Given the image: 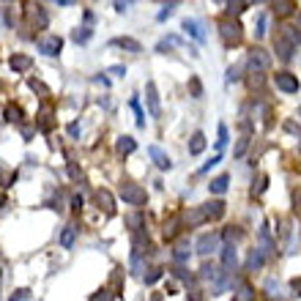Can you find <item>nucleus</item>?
Here are the masks:
<instances>
[{"mask_svg":"<svg viewBox=\"0 0 301 301\" xmlns=\"http://www.w3.org/2000/svg\"><path fill=\"white\" fill-rule=\"evenodd\" d=\"M74 238H77V228H74V224H66L63 233H60V246H63V250H72Z\"/></svg>","mask_w":301,"mask_h":301,"instance_id":"nucleus-12","label":"nucleus"},{"mask_svg":"<svg viewBox=\"0 0 301 301\" xmlns=\"http://www.w3.org/2000/svg\"><path fill=\"white\" fill-rule=\"evenodd\" d=\"M30 66H33V60L28 55H14L11 58V68H14V72H28Z\"/></svg>","mask_w":301,"mask_h":301,"instance_id":"nucleus-16","label":"nucleus"},{"mask_svg":"<svg viewBox=\"0 0 301 301\" xmlns=\"http://www.w3.org/2000/svg\"><path fill=\"white\" fill-rule=\"evenodd\" d=\"M252 298H254V290L250 285H241V290L233 296V301H252Z\"/></svg>","mask_w":301,"mask_h":301,"instance_id":"nucleus-22","label":"nucleus"},{"mask_svg":"<svg viewBox=\"0 0 301 301\" xmlns=\"http://www.w3.org/2000/svg\"><path fill=\"white\" fill-rule=\"evenodd\" d=\"M90 301H110V293H107V290H102V296H94Z\"/></svg>","mask_w":301,"mask_h":301,"instance_id":"nucleus-41","label":"nucleus"},{"mask_svg":"<svg viewBox=\"0 0 301 301\" xmlns=\"http://www.w3.org/2000/svg\"><path fill=\"white\" fill-rule=\"evenodd\" d=\"M88 38H90V28H80V30H74V42L85 44Z\"/></svg>","mask_w":301,"mask_h":301,"instance_id":"nucleus-25","label":"nucleus"},{"mask_svg":"<svg viewBox=\"0 0 301 301\" xmlns=\"http://www.w3.org/2000/svg\"><path fill=\"white\" fill-rule=\"evenodd\" d=\"M134 148H137V142L132 140V137H120V140H118V150H120V154H132Z\"/></svg>","mask_w":301,"mask_h":301,"instance_id":"nucleus-21","label":"nucleus"},{"mask_svg":"<svg viewBox=\"0 0 301 301\" xmlns=\"http://www.w3.org/2000/svg\"><path fill=\"white\" fill-rule=\"evenodd\" d=\"M112 44H115V47H120V50H129V52H142L140 42H134V38H129V36H124V38H112Z\"/></svg>","mask_w":301,"mask_h":301,"instance_id":"nucleus-15","label":"nucleus"},{"mask_svg":"<svg viewBox=\"0 0 301 301\" xmlns=\"http://www.w3.org/2000/svg\"><path fill=\"white\" fill-rule=\"evenodd\" d=\"M222 266L224 268H230V266H236V246H222Z\"/></svg>","mask_w":301,"mask_h":301,"instance_id":"nucleus-19","label":"nucleus"},{"mask_svg":"<svg viewBox=\"0 0 301 301\" xmlns=\"http://www.w3.org/2000/svg\"><path fill=\"white\" fill-rule=\"evenodd\" d=\"M246 66H250L254 74H258V72H266V68L271 66V55H268L266 50H260V47H258V50H252V52H250V60H246Z\"/></svg>","mask_w":301,"mask_h":301,"instance_id":"nucleus-1","label":"nucleus"},{"mask_svg":"<svg viewBox=\"0 0 301 301\" xmlns=\"http://www.w3.org/2000/svg\"><path fill=\"white\" fill-rule=\"evenodd\" d=\"M216 246H219V236H214V233H206L198 238V254H202V258H208Z\"/></svg>","mask_w":301,"mask_h":301,"instance_id":"nucleus-4","label":"nucleus"},{"mask_svg":"<svg viewBox=\"0 0 301 301\" xmlns=\"http://www.w3.org/2000/svg\"><path fill=\"white\" fill-rule=\"evenodd\" d=\"M172 258H176L178 263H186L189 260V244H178L176 252H172Z\"/></svg>","mask_w":301,"mask_h":301,"instance_id":"nucleus-23","label":"nucleus"},{"mask_svg":"<svg viewBox=\"0 0 301 301\" xmlns=\"http://www.w3.org/2000/svg\"><path fill=\"white\" fill-rule=\"evenodd\" d=\"M189 85H192V94H194V99H200V96H202V85H200L194 77H192V82H189Z\"/></svg>","mask_w":301,"mask_h":301,"instance_id":"nucleus-31","label":"nucleus"},{"mask_svg":"<svg viewBox=\"0 0 301 301\" xmlns=\"http://www.w3.org/2000/svg\"><path fill=\"white\" fill-rule=\"evenodd\" d=\"M233 80H238V66H230L228 68V82H233Z\"/></svg>","mask_w":301,"mask_h":301,"instance_id":"nucleus-37","label":"nucleus"},{"mask_svg":"<svg viewBox=\"0 0 301 301\" xmlns=\"http://www.w3.org/2000/svg\"><path fill=\"white\" fill-rule=\"evenodd\" d=\"M263 288H266V293H268V296L274 298V301H282V296H280V290H282V288H280V282H276L274 276H268Z\"/></svg>","mask_w":301,"mask_h":301,"instance_id":"nucleus-18","label":"nucleus"},{"mask_svg":"<svg viewBox=\"0 0 301 301\" xmlns=\"http://www.w3.org/2000/svg\"><path fill=\"white\" fill-rule=\"evenodd\" d=\"M290 290H293V296H301V280L293 282V285H290Z\"/></svg>","mask_w":301,"mask_h":301,"instance_id":"nucleus-40","label":"nucleus"},{"mask_svg":"<svg viewBox=\"0 0 301 301\" xmlns=\"http://www.w3.org/2000/svg\"><path fill=\"white\" fill-rule=\"evenodd\" d=\"M159 276H162V271H159V268H154V271H150V274L146 276V282H156Z\"/></svg>","mask_w":301,"mask_h":301,"instance_id":"nucleus-39","label":"nucleus"},{"mask_svg":"<svg viewBox=\"0 0 301 301\" xmlns=\"http://www.w3.org/2000/svg\"><path fill=\"white\" fill-rule=\"evenodd\" d=\"M260 252H263V254L274 252V241H271V236H268V224L260 228Z\"/></svg>","mask_w":301,"mask_h":301,"instance_id":"nucleus-13","label":"nucleus"},{"mask_svg":"<svg viewBox=\"0 0 301 301\" xmlns=\"http://www.w3.org/2000/svg\"><path fill=\"white\" fill-rule=\"evenodd\" d=\"M148 154H150V159H154V164L159 167V170H170V167H172L170 156H167L159 146H150V148H148Z\"/></svg>","mask_w":301,"mask_h":301,"instance_id":"nucleus-7","label":"nucleus"},{"mask_svg":"<svg viewBox=\"0 0 301 301\" xmlns=\"http://www.w3.org/2000/svg\"><path fill=\"white\" fill-rule=\"evenodd\" d=\"M200 276H202V280H211V282H219V280H222V271H219L216 268V266H202V268H200Z\"/></svg>","mask_w":301,"mask_h":301,"instance_id":"nucleus-17","label":"nucleus"},{"mask_svg":"<svg viewBox=\"0 0 301 301\" xmlns=\"http://www.w3.org/2000/svg\"><path fill=\"white\" fill-rule=\"evenodd\" d=\"M222 36H224V42H238L241 38V25L238 22H222Z\"/></svg>","mask_w":301,"mask_h":301,"instance_id":"nucleus-10","label":"nucleus"},{"mask_svg":"<svg viewBox=\"0 0 301 301\" xmlns=\"http://www.w3.org/2000/svg\"><path fill=\"white\" fill-rule=\"evenodd\" d=\"M228 146V126L219 124V140H216V148H224Z\"/></svg>","mask_w":301,"mask_h":301,"instance_id":"nucleus-28","label":"nucleus"},{"mask_svg":"<svg viewBox=\"0 0 301 301\" xmlns=\"http://www.w3.org/2000/svg\"><path fill=\"white\" fill-rule=\"evenodd\" d=\"M3 202H6V194H0V206H3Z\"/></svg>","mask_w":301,"mask_h":301,"instance_id":"nucleus-42","label":"nucleus"},{"mask_svg":"<svg viewBox=\"0 0 301 301\" xmlns=\"http://www.w3.org/2000/svg\"><path fill=\"white\" fill-rule=\"evenodd\" d=\"M146 99H148L150 115H154V118H159V115H162V107H159V94H156L154 80H148V82H146Z\"/></svg>","mask_w":301,"mask_h":301,"instance_id":"nucleus-5","label":"nucleus"},{"mask_svg":"<svg viewBox=\"0 0 301 301\" xmlns=\"http://www.w3.org/2000/svg\"><path fill=\"white\" fill-rule=\"evenodd\" d=\"M63 47V38L60 36H44L42 42H38V50L44 52V55H58Z\"/></svg>","mask_w":301,"mask_h":301,"instance_id":"nucleus-6","label":"nucleus"},{"mask_svg":"<svg viewBox=\"0 0 301 301\" xmlns=\"http://www.w3.org/2000/svg\"><path fill=\"white\" fill-rule=\"evenodd\" d=\"M202 150H206V134H202V132H194L192 140H189V154L198 156V154H202Z\"/></svg>","mask_w":301,"mask_h":301,"instance_id":"nucleus-11","label":"nucleus"},{"mask_svg":"<svg viewBox=\"0 0 301 301\" xmlns=\"http://www.w3.org/2000/svg\"><path fill=\"white\" fill-rule=\"evenodd\" d=\"M99 200L104 202V208H107V214H112V211H115V206H112V198H110V192H104V189H102V192H99Z\"/></svg>","mask_w":301,"mask_h":301,"instance_id":"nucleus-26","label":"nucleus"},{"mask_svg":"<svg viewBox=\"0 0 301 301\" xmlns=\"http://www.w3.org/2000/svg\"><path fill=\"white\" fill-rule=\"evenodd\" d=\"M246 146H250V140H246V137H241L238 146H236V150H233V156H241V154L246 150Z\"/></svg>","mask_w":301,"mask_h":301,"instance_id":"nucleus-30","label":"nucleus"},{"mask_svg":"<svg viewBox=\"0 0 301 301\" xmlns=\"http://www.w3.org/2000/svg\"><path fill=\"white\" fill-rule=\"evenodd\" d=\"M246 6H250V3H230V6H228V14H241Z\"/></svg>","mask_w":301,"mask_h":301,"instance_id":"nucleus-29","label":"nucleus"},{"mask_svg":"<svg viewBox=\"0 0 301 301\" xmlns=\"http://www.w3.org/2000/svg\"><path fill=\"white\" fill-rule=\"evenodd\" d=\"M132 110H134V115H137V126H146V112H142V107H140L137 99H132Z\"/></svg>","mask_w":301,"mask_h":301,"instance_id":"nucleus-24","label":"nucleus"},{"mask_svg":"<svg viewBox=\"0 0 301 301\" xmlns=\"http://www.w3.org/2000/svg\"><path fill=\"white\" fill-rule=\"evenodd\" d=\"M228 181H230V176H216L211 184H208L211 194H224V192H228Z\"/></svg>","mask_w":301,"mask_h":301,"instance_id":"nucleus-14","label":"nucleus"},{"mask_svg":"<svg viewBox=\"0 0 301 301\" xmlns=\"http://www.w3.org/2000/svg\"><path fill=\"white\" fill-rule=\"evenodd\" d=\"M296 20H298V28H301V11H298V16H296Z\"/></svg>","mask_w":301,"mask_h":301,"instance_id":"nucleus-43","label":"nucleus"},{"mask_svg":"<svg viewBox=\"0 0 301 301\" xmlns=\"http://www.w3.org/2000/svg\"><path fill=\"white\" fill-rule=\"evenodd\" d=\"M276 11H280V14H290L293 3H276Z\"/></svg>","mask_w":301,"mask_h":301,"instance_id":"nucleus-35","label":"nucleus"},{"mask_svg":"<svg viewBox=\"0 0 301 301\" xmlns=\"http://www.w3.org/2000/svg\"><path fill=\"white\" fill-rule=\"evenodd\" d=\"M224 216V202L222 200H214L208 206H202V219H222Z\"/></svg>","mask_w":301,"mask_h":301,"instance_id":"nucleus-8","label":"nucleus"},{"mask_svg":"<svg viewBox=\"0 0 301 301\" xmlns=\"http://www.w3.org/2000/svg\"><path fill=\"white\" fill-rule=\"evenodd\" d=\"M110 74H115V77H124V74H126V66H112V68H110Z\"/></svg>","mask_w":301,"mask_h":301,"instance_id":"nucleus-38","label":"nucleus"},{"mask_svg":"<svg viewBox=\"0 0 301 301\" xmlns=\"http://www.w3.org/2000/svg\"><path fill=\"white\" fill-rule=\"evenodd\" d=\"M6 118H8V120H20V110L8 107V110H6Z\"/></svg>","mask_w":301,"mask_h":301,"instance_id":"nucleus-33","label":"nucleus"},{"mask_svg":"<svg viewBox=\"0 0 301 301\" xmlns=\"http://www.w3.org/2000/svg\"><path fill=\"white\" fill-rule=\"evenodd\" d=\"M172 44H178V38H176V36H167V38H162V42L156 44V52H164L167 47H172Z\"/></svg>","mask_w":301,"mask_h":301,"instance_id":"nucleus-27","label":"nucleus"},{"mask_svg":"<svg viewBox=\"0 0 301 301\" xmlns=\"http://www.w3.org/2000/svg\"><path fill=\"white\" fill-rule=\"evenodd\" d=\"M258 36H266V16H258Z\"/></svg>","mask_w":301,"mask_h":301,"instance_id":"nucleus-36","label":"nucleus"},{"mask_svg":"<svg viewBox=\"0 0 301 301\" xmlns=\"http://www.w3.org/2000/svg\"><path fill=\"white\" fill-rule=\"evenodd\" d=\"M219 162H222V156H214V159L208 162V164H202V167H200V172H208V170H211V167H216Z\"/></svg>","mask_w":301,"mask_h":301,"instance_id":"nucleus-32","label":"nucleus"},{"mask_svg":"<svg viewBox=\"0 0 301 301\" xmlns=\"http://www.w3.org/2000/svg\"><path fill=\"white\" fill-rule=\"evenodd\" d=\"M184 30H186L192 38H198V42H206V33H202V25H200L198 20H192V16H186V20H184Z\"/></svg>","mask_w":301,"mask_h":301,"instance_id":"nucleus-9","label":"nucleus"},{"mask_svg":"<svg viewBox=\"0 0 301 301\" xmlns=\"http://www.w3.org/2000/svg\"><path fill=\"white\" fill-rule=\"evenodd\" d=\"M172 8H176V3H167V6H164V11H159V20H167V16L172 14Z\"/></svg>","mask_w":301,"mask_h":301,"instance_id":"nucleus-34","label":"nucleus"},{"mask_svg":"<svg viewBox=\"0 0 301 301\" xmlns=\"http://www.w3.org/2000/svg\"><path fill=\"white\" fill-rule=\"evenodd\" d=\"M263 263H266V254L260 252V250H252V252H250V260H246V266L254 271V268H260Z\"/></svg>","mask_w":301,"mask_h":301,"instance_id":"nucleus-20","label":"nucleus"},{"mask_svg":"<svg viewBox=\"0 0 301 301\" xmlns=\"http://www.w3.org/2000/svg\"><path fill=\"white\" fill-rule=\"evenodd\" d=\"M120 198H124V202H129V206H142L146 202V192L137 184H124L120 186Z\"/></svg>","mask_w":301,"mask_h":301,"instance_id":"nucleus-2","label":"nucleus"},{"mask_svg":"<svg viewBox=\"0 0 301 301\" xmlns=\"http://www.w3.org/2000/svg\"><path fill=\"white\" fill-rule=\"evenodd\" d=\"M274 82H276V88H280L282 94H298V80L293 77V74H288V72L274 74Z\"/></svg>","mask_w":301,"mask_h":301,"instance_id":"nucleus-3","label":"nucleus"}]
</instances>
